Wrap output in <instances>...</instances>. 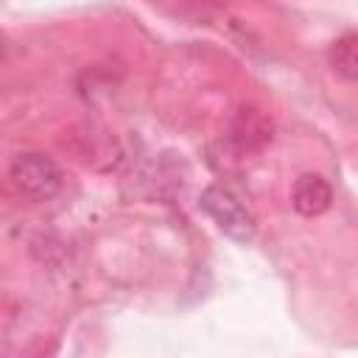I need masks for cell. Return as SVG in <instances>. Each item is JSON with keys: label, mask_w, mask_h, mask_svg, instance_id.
Wrapping results in <instances>:
<instances>
[{"label": "cell", "mask_w": 358, "mask_h": 358, "mask_svg": "<svg viewBox=\"0 0 358 358\" xmlns=\"http://www.w3.org/2000/svg\"><path fill=\"white\" fill-rule=\"evenodd\" d=\"M199 204L218 224V229L224 235H229L232 241H238V243H252L255 241V232H257L255 215L243 207V201L232 190H227L221 185H210L201 193Z\"/></svg>", "instance_id": "6da1fadb"}, {"label": "cell", "mask_w": 358, "mask_h": 358, "mask_svg": "<svg viewBox=\"0 0 358 358\" xmlns=\"http://www.w3.org/2000/svg\"><path fill=\"white\" fill-rule=\"evenodd\" d=\"M11 182L22 196H28L34 201H45L59 193L62 171L48 154L25 151L11 162Z\"/></svg>", "instance_id": "7a4b0ae2"}, {"label": "cell", "mask_w": 358, "mask_h": 358, "mask_svg": "<svg viewBox=\"0 0 358 358\" xmlns=\"http://www.w3.org/2000/svg\"><path fill=\"white\" fill-rule=\"evenodd\" d=\"M291 204L299 215L305 218H316L322 213L330 210L333 204V187L327 185V179H322L319 173H302L296 182H294V190H291Z\"/></svg>", "instance_id": "3957f363"}, {"label": "cell", "mask_w": 358, "mask_h": 358, "mask_svg": "<svg viewBox=\"0 0 358 358\" xmlns=\"http://www.w3.org/2000/svg\"><path fill=\"white\" fill-rule=\"evenodd\" d=\"M229 140L241 148V151H255L263 148L271 140V120L252 109V106H241L232 126H229Z\"/></svg>", "instance_id": "277c9868"}, {"label": "cell", "mask_w": 358, "mask_h": 358, "mask_svg": "<svg viewBox=\"0 0 358 358\" xmlns=\"http://www.w3.org/2000/svg\"><path fill=\"white\" fill-rule=\"evenodd\" d=\"M330 64L341 78L355 81V76H358V36L352 31L338 36L330 45Z\"/></svg>", "instance_id": "5b68a950"}]
</instances>
